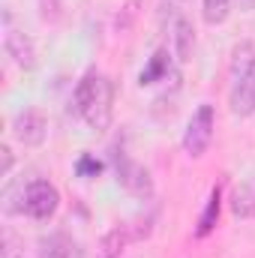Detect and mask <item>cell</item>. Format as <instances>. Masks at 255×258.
I'll list each match as a JSON object with an SVG mask.
<instances>
[{"label": "cell", "instance_id": "cell-1", "mask_svg": "<svg viewBox=\"0 0 255 258\" xmlns=\"http://www.w3.org/2000/svg\"><path fill=\"white\" fill-rule=\"evenodd\" d=\"M75 114L84 117V123L96 132H105L111 123V105H114V87L105 75L99 72H90L78 81L75 87Z\"/></svg>", "mask_w": 255, "mask_h": 258}, {"label": "cell", "instance_id": "cell-2", "mask_svg": "<svg viewBox=\"0 0 255 258\" xmlns=\"http://www.w3.org/2000/svg\"><path fill=\"white\" fill-rule=\"evenodd\" d=\"M213 129H216V114H213V105H198L195 114L186 123V132H183V150L189 153L192 159L204 156L210 141H213Z\"/></svg>", "mask_w": 255, "mask_h": 258}, {"label": "cell", "instance_id": "cell-3", "mask_svg": "<svg viewBox=\"0 0 255 258\" xmlns=\"http://www.w3.org/2000/svg\"><path fill=\"white\" fill-rule=\"evenodd\" d=\"M60 207V192L48 180H30L24 189V213L33 219H51Z\"/></svg>", "mask_w": 255, "mask_h": 258}, {"label": "cell", "instance_id": "cell-4", "mask_svg": "<svg viewBox=\"0 0 255 258\" xmlns=\"http://www.w3.org/2000/svg\"><path fill=\"white\" fill-rule=\"evenodd\" d=\"M114 171H117V183L126 189L129 195H135V198H153V180H150V174H147V168L144 165H138L135 159H129V156H117L114 159Z\"/></svg>", "mask_w": 255, "mask_h": 258}, {"label": "cell", "instance_id": "cell-5", "mask_svg": "<svg viewBox=\"0 0 255 258\" xmlns=\"http://www.w3.org/2000/svg\"><path fill=\"white\" fill-rule=\"evenodd\" d=\"M12 135H15L24 147H39V144L45 141V135H48V120H45V114L36 111V108L21 111V114L12 120Z\"/></svg>", "mask_w": 255, "mask_h": 258}, {"label": "cell", "instance_id": "cell-6", "mask_svg": "<svg viewBox=\"0 0 255 258\" xmlns=\"http://www.w3.org/2000/svg\"><path fill=\"white\" fill-rule=\"evenodd\" d=\"M3 48H6V54L21 66V69H33V66H36V45H33V39H30L27 33H21V30H6Z\"/></svg>", "mask_w": 255, "mask_h": 258}, {"label": "cell", "instance_id": "cell-7", "mask_svg": "<svg viewBox=\"0 0 255 258\" xmlns=\"http://www.w3.org/2000/svg\"><path fill=\"white\" fill-rule=\"evenodd\" d=\"M231 111L237 117H249L255 114V63L249 66V72L243 78L234 81V90H231Z\"/></svg>", "mask_w": 255, "mask_h": 258}, {"label": "cell", "instance_id": "cell-8", "mask_svg": "<svg viewBox=\"0 0 255 258\" xmlns=\"http://www.w3.org/2000/svg\"><path fill=\"white\" fill-rule=\"evenodd\" d=\"M39 258H84V249L78 246V240L57 231V234H48L39 243Z\"/></svg>", "mask_w": 255, "mask_h": 258}, {"label": "cell", "instance_id": "cell-9", "mask_svg": "<svg viewBox=\"0 0 255 258\" xmlns=\"http://www.w3.org/2000/svg\"><path fill=\"white\" fill-rule=\"evenodd\" d=\"M171 45H174L177 60H189L192 57L195 30H192V24H189L186 15H174V21H171Z\"/></svg>", "mask_w": 255, "mask_h": 258}, {"label": "cell", "instance_id": "cell-10", "mask_svg": "<svg viewBox=\"0 0 255 258\" xmlns=\"http://www.w3.org/2000/svg\"><path fill=\"white\" fill-rule=\"evenodd\" d=\"M231 210L240 219H252L255 216V180H246V183H240L234 189V195H231Z\"/></svg>", "mask_w": 255, "mask_h": 258}, {"label": "cell", "instance_id": "cell-11", "mask_svg": "<svg viewBox=\"0 0 255 258\" xmlns=\"http://www.w3.org/2000/svg\"><path fill=\"white\" fill-rule=\"evenodd\" d=\"M219 204H222V189H219V186H213V192H210L207 204H204V213H201V219H198V228H195V234H198V237H207V234L216 228Z\"/></svg>", "mask_w": 255, "mask_h": 258}, {"label": "cell", "instance_id": "cell-12", "mask_svg": "<svg viewBox=\"0 0 255 258\" xmlns=\"http://www.w3.org/2000/svg\"><path fill=\"white\" fill-rule=\"evenodd\" d=\"M165 72H168V51H165V48H159V51L150 57L147 69L138 75V81H141V87H144V84H156L159 78H165Z\"/></svg>", "mask_w": 255, "mask_h": 258}, {"label": "cell", "instance_id": "cell-13", "mask_svg": "<svg viewBox=\"0 0 255 258\" xmlns=\"http://www.w3.org/2000/svg\"><path fill=\"white\" fill-rule=\"evenodd\" d=\"M255 63V48L249 42H243V45H237L234 48V60H231V72H234V81L237 78H243L246 72H249V66Z\"/></svg>", "mask_w": 255, "mask_h": 258}, {"label": "cell", "instance_id": "cell-14", "mask_svg": "<svg viewBox=\"0 0 255 258\" xmlns=\"http://www.w3.org/2000/svg\"><path fill=\"white\" fill-rule=\"evenodd\" d=\"M231 0H204V21L207 24H222L228 18Z\"/></svg>", "mask_w": 255, "mask_h": 258}, {"label": "cell", "instance_id": "cell-15", "mask_svg": "<svg viewBox=\"0 0 255 258\" xmlns=\"http://www.w3.org/2000/svg\"><path fill=\"white\" fill-rule=\"evenodd\" d=\"M75 171H78V177H96L102 171V162L93 159V156H81L78 165H75Z\"/></svg>", "mask_w": 255, "mask_h": 258}, {"label": "cell", "instance_id": "cell-16", "mask_svg": "<svg viewBox=\"0 0 255 258\" xmlns=\"http://www.w3.org/2000/svg\"><path fill=\"white\" fill-rule=\"evenodd\" d=\"M135 12H138V0H132L126 6V12H123V18L117 15V30H129V21L135 18Z\"/></svg>", "mask_w": 255, "mask_h": 258}, {"label": "cell", "instance_id": "cell-17", "mask_svg": "<svg viewBox=\"0 0 255 258\" xmlns=\"http://www.w3.org/2000/svg\"><path fill=\"white\" fill-rule=\"evenodd\" d=\"M0 159H3V165H0V174L6 177V174L12 171V150H9V144H0Z\"/></svg>", "mask_w": 255, "mask_h": 258}, {"label": "cell", "instance_id": "cell-18", "mask_svg": "<svg viewBox=\"0 0 255 258\" xmlns=\"http://www.w3.org/2000/svg\"><path fill=\"white\" fill-rule=\"evenodd\" d=\"M15 258H24V255H15Z\"/></svg>", "mask_w": 255, "mask_h": 258}]
</instances>
